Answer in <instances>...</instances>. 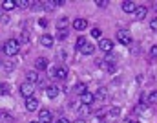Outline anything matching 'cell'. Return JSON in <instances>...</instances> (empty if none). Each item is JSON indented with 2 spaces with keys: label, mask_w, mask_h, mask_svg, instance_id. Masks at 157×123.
<instances>
[{
  "label": "cell",
  "mask_w": 157,
  "mask_h": 123,
  "mask_svg": "<svg viewBox=\"0 0 157 123\" xmlns=\"http://www.w3.org/2000/svg\"><path fill=\"white\" fill-rule=\"evenodd\" d=\"M17 6H18V7H28V6H31V2H28V0H20V2H17Z\"/></svg>",
  "instance_id": "f546056e"
},
{
  "label": "cell",
  "mask_w": 157,
  "mask_h": 123,
  "mask_svg": "<svg viewBox=\"0 0 157 123\" xmlns=\"http://www.w3.org/2000/svg\"><path fill=\"white\" fill-rule=\"evenodd\" d=\"M18 92H20V96H24V97L28 99V97H31V96L35 94V84H31V83L24 81L20 86H18Z\"/></svg>",
  "instance_id": "7a4b0ae2"
},
{
  "label": "cell",
  "mask_w": 157,
  "mask_h": 123,
  "mask_svg": "<svg viewBox=\"0 0 157 123\" xmlns=\"http://www.w3.org/2000/svg\"><path fill=\"white\" fill-rule=\"evenodd\" d=\"M46 96H48L49 99H55V97L59 96V88H57L55 84H49V86H46Z\"/></svg>",
  "instance_id": "7c38bea8"
},
{
  "label": "cell",
  "mask_w": 157,
  "mask_h": 123,
  "mask_svg": "<svg viewBox=\"0 0 157 123\" xmlns=\"http://www.w3.org/2000/svg\"><path fill=\"white\" fill-rule=\"evenodd\" d=\"M102 68H106L110 74H113V72L117 70V66H115V63H113V61H106V63H102Z\"/></svg>",
  "instance_id": "d6986e66"
},
{
  "label": "cell",
  "mask_w": 157,
  "mask_h": 123,
  "mask_svg": "<svg viewBox=\"0 0 157 123\" xmlns=\"http://www.w3.org/2000/svg\"><path fill=\"white\" fill-rule=\"evenodd\" d=\"M75 92H77L78 96H82V94L86 92V84H84V83H78L77 86H75Z\"/></svg>",
  "instance_id": "d4e9b609"
},
{
  "label": "cell",
  "mask_w": 157,
  "mask_h": 123,
  "mask_svg": "<svg viewBox=\"0 0 157 123\" xmlns=\"http://www.w3.org/2000/svg\"><path fill=\"white\" fill-rule=\"evenodd\" d=\"M91 37H93V39H99V37H101V30H99V28H93V30H91Z\"/></svg>",
  "instance_id": "f1b7e54d"
},
{
  "label": "cell",
  "mask_w": 157,
  "mask_h": 123,
  "mask_svg": "<svg viewBox=\"0 0 157 123\" xmlns=\"http://www.w3.org/2000/svg\"><path fill=\"white\" fill-rule=\"evenodd\" d=\"M39 120H40V123H51L53 121V114H51V110H40Z\"/></svg>",
  "instance_id": "8fae6325"
},
{
  "label": "cell",
  "mask_w": 157,
  "mask_h": 123,
  "mask_svg": "<svg viewBox=\"0 0 157 123\" xmlns=\"http://www.w3.org/2000/svg\"><path fill=\"white\" fill-rule=\"evenodd\" d=\"M99 48H101L104 53H110V51H113V41H112V39H101Z\"/></svg>",
  "instance_id": "8992f818"
},
{
  "label": "cell",
  "mask_w": 157,
  "mask_h": 123,
  "mask_svg": "<svg viewBox=\"0 0 157 123\" xmlns=\"http://www.w3.org/2000/svg\"><path fill=\"white\" fill-rule=\"evenodd\" d=\"M135 18L137 20H144L146 18V15H148V7L146 6H137V9H135Z\"/></svg>",
  "instance_id": "52a82bcc"
},
{
  "label": "cell",
  "mask_w": 157,
  "mask_h": 123,
  "mask_svg": "<svg viewBox=\"0 0 157 123\" xmlns=\"http://www.w3.org/2000/svg\"><path fill=\"white\" fill-rule=\"evenodd\" d=\"M53 41H55V39H53L51 35H48V33H44V35L40 37V44L46 46V48H51V46H53Z\"/></svg>",
  "instance_id": "4fadbf2b"
},
{
  "label": "cell",
  "mask_w": 157,
  "mask_h": 123,
  "mask_svg": "<svg viewBox=\"0 0 157 123\" xmlns=\"http://www.w3.org/2000/svg\"><path fill=\"white\" fill-rule=\"evenodd\" d=\"M4 51H6V55H17L18 51H20V42L17 41V39H9V41H6L4 44Z\"/></svg>",
  "instance_id": "6da1fadb"
},
{
  "label": "cell",
  "mask_w": 157,
  "mask_h": 123,
  "mask_svg": "<svg viewBox=\"0 0 157 123\" xmlns=\"http://www.w3.org/2000/svg\"><path fill=\"white\" fill-rule=\"evenodd\" d=\"M31 123H40V121H31Z\"/></svg>",
  "instance_id": "60d3db41"
},
{
  "label": "cell",
  "mask_w": 157,
  "mask_h": 123,
  "mask_svg": "<svg viewBox=\"0 0 157 123\" xmlns=\"http://www.w3.org/2000/svg\"><path fill=\"white\" fill-rule=\"evenodd\" d=\"M0 66H2V61H0Z\"/></svg>",
  "instance_id": "b9f144b4"
},
{
  "label": "cell",
  "mask_w": 157,
  "mask_h": 123,
  "mask_svg": "<svg viewBox=\"0 0 157 123\" xmlns=\"http://www.w3.org/2000/svg\"><path fill=\"white\" fill-rule=\"evenodd\" d=\"M48 68V59L46 57H39L35 61V70H46Z\"/></svg>",
  "instance_id": "9a60e30c"
},
{
  "label": "cell",
  "mask_w": 157,
  "mask_h": 123,
  "mask_svg": "<svg viewBox=\"0 0 157 123\" xmlns=\"http://www.w3.org/2000/svg\"><path fill=\"white\" fill-rule=\"evenodd\" d=\"M146 101L148 105H157V90H152L150 94H146Z\"/></svg>",
  "instance_id": "ac0fdd59"
},
{
  "label": "cell",
  "mask_w": 157,
  "mask_h": 123,
  "mask_svg": "<svg viewBox=\"0 0 157 123\" xmlns=\"http://www.w3.org/2000/svg\"><path fill=\"white\" fill-rule=\"evenodd\" d=\"M84 44H86V39H84V37H78L77 42H75V48H77V51H80V50H82V46H84Z\"/></svg>",
  "instance_id": "484cf974"
},
{
  "label": "cell",
  "mask_w": 157,
  "mask_h": 123,
  "mask_svg": "<svg viewBox=\"0 0 157 123\" xmlns=\"http://www.w3.org/2000/svg\"><path fill=\"white\" fill-rule=\"evenodd\" d=\"M39 24L42 26V28H48V18H40V20H39Z\"/></svg>",
  "instance_id": "d590c367"
},
{
  "label": "cell",
  "mask_w": 157,
  "mask_h": 123,
  "mask_svg": "<svg viewBox=\"0 0 157 123\" xmlns=\"http://www.w3.org/2000/svg\"><path fill=\"white\" fill-rule=\"evenodd\" d=\"M0 22H2V24H7V22H9V17H7V15H2V17H0Z\"/></svg>",
  "instance_id": "836d02e7"
},
{
  "label": "cell",
  "mask_w": 157,
  "mask_h": 123,
  "mask_svg": "<svg viewBox=\"0 0 157 123\" xmlns=\"http://www.w3.org/2000/svg\"><path fill=\"white\" fill-rule=\"evenodd\" d=\"M68 18L66 17H62V18H59V22H57V30H66V26H68Z\"/></svg>",
  "instance_id": "ffe728a7"
},
{
  "label": "cell",
  "mask_w": 157,
  "mask_h": 123,
  "mask_svg": "<svg viewBox=\"0 0 157 123\" xmlns=\"http://www.w3.org/2000/svg\"><path fill=\"white\" fill-rule=\"evenodd\" d=\"M117 41L121 42V44H124V46L132 44V33H130L128 30H119L117 31Z\"/></svg>",
  "instance_id": "3957f363"
},
{
  "label": "cell",
  "mask_w": 157,
  "mask_h": 123,
  "mask_svg": "<svg viewBox=\"0 0 157 123\" xmlns=\"http://www.w3.org/2000/svg\"><path fill=\"white\" fill-rule=\"evenodd\" d=\"M104 114H106V109H101V110H99V112H97V118H102V116H104Z\"/></svg>",
  "instance_id": "8d00e7d4"
},
{
  "label": "cell",
  "mask_w": 157,
  "mask_h": 123,
  "mask_svg": "<svg viewBox=\"0 0 157 123\" xmlns=\"http://www.w3.org/2000/svg\"><path fill=\"white\" fill-rule=\"evenodd\" d=\"M9 92V88H7V84L6 83H0V96H6Z\"/></svg>",
  "instance_id": "83f0119b"
},
{
  "label": "cell",
  "mask_w": 157,
  "mask_h": 123,
  "mask_svg": "<svg viewBox=\"0 0 157 123\" xmlns=\"http://www.w3.org/2000/svg\"><path fill=\"white\" fill-rule=\"evenodd\" d=\"M93 101H95V94H93V92H90V90H86V92L80 96V103H82V105H86V107H90Z\"/></svg>",
  "instance_id": "277c9868"
},
{
  "label": "cell",
  "mask_w": 157,
  "mask_h": 123,
  "mask_svg": "<svg viewBox=\"0 0 157 123\" xmlns=\"http://www.w3.org/2000/svg\"><path fill=\"white\" fill-rule=\"evenodd\" d=\"M73 28H75L77 31H84V30L88 28V20H86V18H75V20H73Z\"/></svg>",
  "instance_id": "30bf717a"
},
{
  "label": "cell",
  "mask_w": 157,
  "mask_h": 123,
  "mask_svg": "<svg viewBox=\"0 0 157 123\" xmlns=\"http://www.w3.org/2000/svg\"><path fill=\"white\" fill-rule=\"evenodd\" d=\"M150 57H157V46H152L150 48Z\"/></svg>",
  "instance_id": "d6a6232c"
},
{
  "label": "cell",
  "mask_w": 157,
  "mask_h": 123,
  "mask_svg": "<svg viewBox=\"0 0 157 123\" xmlns=\"http://www.w3.org/2000/svg\"><path fill=\"white\" fill-rule=\"evenodd\" d=\"M110 116H112V118H119V116H121V109H119V107H112V109H110Z\"/></svg>",
  "instance_id": "4316f807"
},
{
  "label": "cell",
  "mask_w": 157,
  "mask_h": 123,
  "mask_svg": "<svg viewBox=\"0 0 157 123\" xmlns=\"http://www.w3.org/2000/svg\"><path fill=\"white\" fill-rule=\"evenodd\" d=\"M57 39L59 41H66L68 39V30H59L57 31Z\"/></svg>",
  "instance_id": "603a6c76"
},
{
  "label": "cell",
  "mask_w": 157,
  "mask_h": 123,
  "mask_svg": "<svg viewBox=\"0 0 157 123\" xmlns=\"http://www.w3.org/2000/svg\"><path fill=\"white\" fill-rule=\"evenodd\" d=\"M150 28H152L154 31H157V18H154V20L150 22Z\"/></svg>",
  "instance_id": "e575fe53"
},
{
  "label": "cell",
  "mask_w": 157,
  "mask_h": 123,
  "mask_svg": "<svg viewBox=\"0 0 157 123\" xmlns=\"http://www.w3.org/2000/svg\"><path fill=\"white\" fill-rule=\"evenodd\" d=\"M93 51H95V48H93V44H90V42H86V44L82 46V50H80L82 55H91Z\"/></svg>",
  "instance_id": "e0dca14e"
},
{
  "label": "cell",
  "mask_w": 157,
  "mask_h": 123,
  "mask_svg": "<svg viewBox=\"0 0 157 123\" xmlns=\"http://www.w3.org/2000/svg\"><path fill=\"white\" fill-rule=\"evenodd\" d=\"M55 77L60 79V81H64L68 77V68L66 66H55Z\"/></svg>",
  "instance_id": "9c48e42d"
},
{
  "label": "cell",
  "mask_w": 157,
  "mask_h": 123,
  "mask_svg": "<svg viewBox=\"0 0 157 123\" xmlns=\"http://www.w3.org/2000/svg\"><path fill=\"white\" fill-rule=\"evenodd\" d=\"M37 109H39V99H37L35 96L28 97V99H26V110H28V112H35Z\"/></svg>",
  "instance_id": "5b68a950"
},
{
  "label": "cell",
  "mask_w": 157,
  "mask_h": 123,
  "mask_svg": "<svg viewBox=\"0 0 157 123\" xmlns=\"http://www.w3.org/2000/svg\"><path fill=\"white\" fill-rule=\"evenodd\" d=\"M26 79H28V83L35 84V83L39 81V72H37V70H29V72L26 74Z\"/></svg>",
  "instance_id": "5bb4252c"
},
{
  "label": "cell",
  "mask_w": 157,
  "mask_h": 123,
  "mask_svg": "<svg viewBox=\"0 0 157 123\" xmlns=\"http://www.w3.org/2000/svg\"><path fill=\"white\" fill-rule=\"evenodd\" d=\"M57 123H71L68 118H60V120H57Z\"/></svg>",
  "instance_id": "74e56055"
},
{
  "label": "cell",
  "mask_w": 157,
  "mask_h": 123,
  "mask_svg": "<svg viewBox=\"0 0 157 123\" xmlns=\"http://www.w3.org/2000/svg\"><path fill=\"white\" fill-rule=\"evenodd\" d=\"M95 97H99V99H106V97H108L106 88H99V90H97V94H95Z\"/></svg>",
  "instance_id": "cb8c5ba5"
},
{
  "label": "cell",
  "mask_w": 157,
  "mask_h": 123,
  "mask_svg": "<svg viewBox=\"0 0 157 123\" xmlns=\"http://www.w3.org/2000/svg\"><path fill=\"white\" fill-rule=\"evenodd\" d=\"M75 123H86V121H84V120H77Z\"/></svg>",
  "instance_id": "ab89813d"
},
{
  "label": "cell",
  "mask_w": 157,
  "mask_h": 123,
  "mask_svg": "<svg viewBox=\"0 0 157 123\" xmlns=\"http://www.w3.org/2000/svg\"><path fill=\"white\" fill-rule=\"evenodd\" d=\"M97 6L99 7H106L108 6V0H97Z\"/></svg>",
  "instance_id": "1f68e13d"
},
{
  "label": "cell",
  "mask_w": 157,
  "mask_h": 123,
  "mask_svg": "<svg viewBox=\"0 0 157 123\" xmlns=\"http://www.w3.org/2000/svg\"><path fill=\"white\" fill-rule=\"evenodd\" d=\"M121 7H122V11H124V13H135L137 4H135V2H130V0H126V2H122V4H121Z\"/></svg>",
  "instance_id": "ba28073f"
},
{
  "label": "cell",
  "mask_w": 157,
  "mask_h": 123,
  "mask_svg": "<svg viewBox=\"0 0 157 123\" xmlns=\"http://www.w3.org/2000/svg\"><path fill=\"white\" fill-rule=\"evenodd\" d=\"M146 109H148V105H146V103H139V105H135L133 112H135V114H143V112H144Z\"/></svg>",
  "instance_id": "44dd1931"
},
{
  "label": "cell",
  "mask_w": 157,
  "mask_h": 123,
  "mask_svg": "<svg viewBox=\"0 0 157 123\" xmlns=\"http://www.w3.org/2000/svg\"><path fill=\"white\" fill-rule=\"evenodd\" d=\"M0 121L2 123H11L13 121V116H9L7 112H0Z\"/></svg>",
  "instance_id": "7402d4cb"
},
{
  "label": "cell",
  "mask_w": 157,
  "mask_h": 123,
  "mask_svg": "<svg viewBox=\"0 0 157 123\" xmlns=\"http://www.w3.org/2000/svg\"><path fill=\"white\" fill-rule=\"evenodd\" d=\"M80 114H82V116H86V114H90V107H86V105H82V109H80Z\"/></svg>",
  "instance_id": "4dcf8cb0"
},
{
  "label": "cell",
  "mask_w": 157,
  "mask_h": 123,
  "mask_svg": "<svg viewBox=\"0 0 157 123\" xmlns=\"http://www.w3.org/2000/svg\"><path fill=\"white\" fill-rule=\"evenodd\" d=\"M17 7V2L15 0H4L2 2V9L4 11H11V9H15Z\"/></svg>",
  "instance_id": "2e32d148"
},
{
  "label": "cell",
  "mask_w": 157,
  "mask_h": 123,
  "mask_svg": "<svg viewBox=\"0 0 157 123\" xmlns=\"http://www.w3.org/2000/svg\"><path fill=\"white\" fill-rule=\"evenodd\" d=\"M122 123H139V121H132V120H124Z\"/></svg>",
  "instance_id": "f35d334b"
}]
</instances>
